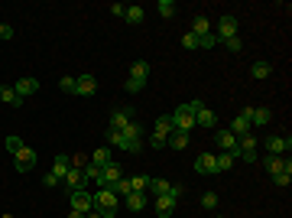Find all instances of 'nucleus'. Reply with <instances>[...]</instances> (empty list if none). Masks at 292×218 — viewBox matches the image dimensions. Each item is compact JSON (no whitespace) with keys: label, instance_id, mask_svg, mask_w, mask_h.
Here are the masks:
<instances>
[{"label":"nucleus","instance_id":"8fccbe9b","mask_svg":"<svg viewBox=\"0 0 292 218\" xmlns=\"http://www.w3.org/2000/svg\"><path fill=\"white\" fill-rule=\"evenodd\" d=\"M111 13L114 16H123V13H127V4H111Z\"/></svg>","mask_w":292,"mask_h":218},{"label":"nucleus","instance_id":"0eeeda50","mask_svg":"<svg viewBox=\"0 0 292 218\" xmlns=\"http://www.w3.org/2000/svg\"><path fill=\"white\" fill-rule=\"evenodd\" d=\"M13 160H16V169H20V173H30L33 166H36V150H30V147H20V150L13 153Z\"/></svg>","mask_w":292,"mask_h":218},{"label":"nucleus","instance_id":"6e6552de","mask_svg":"<svg viewBox=\"0 0 292 218\" xmlns=\"http://www.w3.org/2000/svg\"><path fill=\"white\" fill-rule=\"evenodd\" d=\"M215 143H218V150L221 153H241V147H237V137L231 134V130H218V137H215Z\"/></svg>","mask_w":292,"mask_h":218},{"label":"nucleus","instance_id":"5701e85b","mask_svg":"<svg viewBox=\"0 0 292 218\" xmlns=\"http://www.w3.org/2000/svg\"><path fill=\"white\" fill-rule=\"evenodd\" d=\"M227 130H231V134H234V137H244V134H250V130H253V127H250V120H247L244 114H237V117L231 120V127H227Z\"/></svg>","mask_w":292,"mask_h":218},{"label":"nucleus","instance_id":"37998d69","mask_svg":"<svg viewBox=\"0 0 292 218\" xmlns=\"http://www.w3.org/2000/svg\"><path fill=\"white\" fill-rule=\"evenodd\" d=\"M146 88V82H137V78H127V91L130 94H137V91H143Z\"/></svg>","mask_w":292,"mask_h":218},{"label":"nucleus","instance_id":"c03bdc74","mask_svg":"<svg viewBox=\"0 0 292 218\" xmlns=\"http://www.w3.org/2000/svg\"><path fill=\"white\" fill-rule=\"evenodd\" d=\"M20 147H23V140H20L16 134H10V137H7V150H10V153H16Z\"/></svg>","mask_w":292,"mask_h":218},{"label":"nucleus","instance_id":"dca6fc26","mask_svg":"<svg viewBox=\"0 0 292 218\" xmlns=\"http://www.w3.org/2000/svg\"><path fill=\"white\" fill-rule=\"evenodd\" d=\"M289 147H292V140L289 137H270L267 140V153H273V156H282V153H289Z\"/></svg>","mask_w":292,"mask_h":218},{"label":"nucleus","instance_id":"6ab92c4d","mask_svg":"<svg viewBox=\"0 0 292 218\" xmlns=\"http://www.w3.org/2000/svg\"><path fill=\"white\" fill-rule=\"evenodd\" d=\"M0 101L10 104V108H23V98L13 91V85H0Z\"/></svg>","mask_w":292,"mask_h":218},{"label":"nucleus","instance_id":"c9c22d12","mask_svg":"<svg viewBox=\"0 0 292 218\" xmlns=\"http://www.w3.org/2000/svg\"><path fill=\"white\" fill-rule=\"evenodd\" d=\"M146 186H149V176H134L130 179V189H134V192H146Z\"/></svg>","mask_w":292,"mask_h":218},{"label":"nucleus","instance_id":"72a5a7b5","mask_svg":"<svg viewBox=\"0 0 292 218\" xmlns=\"http://www.w3.org/2000/svg\"><path fill=\"white\" fill-rule=\"evenodd\" d=\"M237 147H241V150H256V134H253V130H250V134L237 137Z\"/></svg>","mask_w":292,"mask_h":218},{"label":"nucleus","instance_id":"f03ea898","mask_svg":"<svg viewBox=\"0 0 292 218\" xmlns=\"http://www.w3.org/2000/svg\"><path fill=\"white\" fill-rule=\"evenodd\" d=\"M169 120H172L175 130H185V134H192V127H195V111H192V104H179V108L169 114Z\"/></svg>","mask_w":292,"mask_h":218},{"label":"nucleus","instance_id":"20e7f679","mask_svg":"<svg viewBox=\"0 0 292 218\" xmlns=\"http://www.w3.org/2000/svg\"><path fill=\"white\" fill-rule=\"evenodd\" d=\"M68 205H72L75 212L88 215V212L94 208V196H91V192H85V189H75V192H68Z\"/></svg>","mask_w":292,"mask_h":218},{"label":"nucleus","instance_id":"a19ab883","mask_svg":"<svg viewBox=\"0 0 292 218\" xmlns=\"http://www.w3.org/2000/svg\"><path fill=\"white\" fill-rule=\"evenodd\" d=\"M111 192H117V196H127V192H134V189H130V179H127V176H123V179L117 182V186H114V189H111Z\"/></svg>","mask_w":292,"mask_h":218},{"label":"nucleus","instance_id":"a878e982","mask_svg":"<svg viewBox=\"0 0 292 218\" xmlns=\"http://www.w3.org/2000/svg\"><path fill=\"white\" fill-rule=\"evenodd\" d=\"M172 120H169V114H166V117H156V130H153V134H159V137H166V143H169V134H172Z\"/></svg>","mask_w":292,"mask_h":218},{"label":"nucleus","instance_id":"864d4df0","mask_svg":"<svg viewBox=\"0 0 292 218\" xmlns=\"http://www.w3.org/2000/svg\"><path fill=\"white\" fill-rule=\"evenodd\" d=\"M101 218H117V212H101Z\"/></svg>","mask_w":292,"mask_h":218},{"label":"nucleus","instance_id":"423d86ee","mask_svg":"<svg viewBox=\"0 0 292 218\" xmlns=\"http://www.w3.org/2000/svg\"><path fill=\"white\" fill-rule=\"evenodd\" d=\"M241 114L250 120V127H263V124H270L273 114H270V108H244Z\"/></svg>","mask_w":292,"mask_h":218},{"label":"nucleus","instance_id":"393cba45","mask_svg":"<svg viewBox=\"0 0 292 218\" xmlns=\"http://www.w3.org/2000/svg\"><path fill=\"white\" fill-rule=\"evenodd\" d=\"M68 169H72V163H68V153H59V156H56V166H52V176H56V179H65Z\"/></svg>","mask_w":292,"mask_h":218},{"label":"nucleus","instance_id":"9b49d317","mask_svg":"<svg viewBox=\"0 0 292 218\" xmlns=\"http://www.w3.org/2000/svg\"><path fill=\"white\" fill-rule=\"evenodd\" d=\"M123 205H127V212H143L149 205V196L146 192H127L123 196Z\"/></svg>","mask_w":292,"mask_h":218},{"label":"nucleus","instance_id":"b1692460","mask_svg":"<svg viewBox=\"0 0 292 218\" xmlns=\"http://www.w3.org/2000/svg\"><path fill=\"white\" fill-rule=\"evenodd\" d=\"M85 176H88V182H97V189H104V166L88 163V166H85Z\"/></svg>","mask_w":292,"mask_h":218},{"label":"nucleus","instance_id":"cd10ccee","mask_svg":"<svg viewBox=\"0 0 292 218\" xmlns=\"http://www.w3.org/2000/svg\"><path fill=\"white\" fill-rule=\"evenodd\" d=\"M192 33H195V36H208V33H211V20H208V16H195V20H192Z\"/></svg>","mask_w":292,"mask_h":218},{"label":"nucleus","instance_id":"49530a36","mask_svg":"<svg viewBox=\"0 0 292 218\" xmlns=\"http://www.w3.org/2000/svg\"><path fill=\"white\" fill-rule=\"evenodd\" d=\"M201 205H205V208H215V205H218V196H215V192H205V196H201Z\"/></svg>","mask_w":292,"mask_h":218},{"label":"nucleus","instance_id":"7ed1b4c3","mask_svg":"<svg viewBox=\"0 0 292 218\" xmlns=\"http://www.w3.org/2000/svg\"><path fill=\"white\" fill-rule=\"evenodd\" d=\"M189 104H192V111H195V127H205V130L218 127V114L208 108L205 101H189Z\"/></svg>","mask_w":292,"mask_h":218},{"label":"nucleus","instance_id":"a18cd8bd","mask_svg":"<svg viewBox=\"0 0 292 218\" xmlns=\"http://www.w3.org/2000/svg\"><path fill=\"white\" fill-rule=\"evenodd\" d=\"M237 160H244V163H256L260 156H256V150H241V153H237Z\"/></svg>","mask_w":292,"mask_h":218},{"label":"nucleus","instance_id":"39448f33","mask_svg":"<svg viewBox=\"0 0 292 218\" xmlns=\"http://www.w3.org/2000/svg\"><path fill=\"white\" fill-rule=\"evenodd\" d=\"M120 205V196L111 192V189H101V192H94V208L97 212H117Z\"/></svg>","mask_w":292,"mask_h":218},{"label":"nucleus","instance_id":"473e14b6","mask_svg":"<svg viewBox=\"0 0 292 218\" xmlns=\"http://www.w3.org/2000/svg\"><path fill=\"white\" fill-rule=\"evenodd\" d=\"M169 186H172V182H166V179H149L146 192H156V196H166V192H169Z\"/></svg>","mask_w":292,"mask_h":218},{"label":"nucleus","instance_id":"f704fd0d","mask_svg":"<svg viewBox=\"0 0 292 218\" xmlns=\"http://www.w3.org/2000/svg\"><path fill=\"white\" fill-rule=\"evenodd\" d=\"M59 88L65 91V94H78V82H75L72 75H65V78H62V82H59Z\"/></svg>","mask_w":292,"mask_h":218},{"label":"nucleus","instance_id":"2f4dec72","mask_svg":"<svg viewBox=\"0 0 292 218\" xmlns=\"http://www.w3.org/2000/svg\"><path fill=\"white\" fill-rule=\"evenodd\" d=\"M159 16H166V20H169V16H175V10H179V4H175V0H159Z\"/></svg>","mask_w":292,"mask_h":218},{"label":"nucleus","instance_id":"4c0bfd02","mask_svg":"<svg viewBox=\"0 0 292 218\" xmlns=\"http://www.w3.org/2000/svg\"><path fill=\"white\" fill-rule=\"evenodd\" d=\"M68 163H72L75 169H85V166H88V163H91V160H88L85 153H75V156H68Z\"/></svg>","mask_w":292,"mask_h":218},{"label":"nucleus","instance_id":"7c9ffc66","mask_svg":"<svg viewBox=\"0 0 292 218\" xmlns=\"http://www.w3.org/2000/svg\"><path fill=\"white\" fill-rule=\"evenodd\" d=\"M250 75L253 78H270L273 75V62H253L250 65Z\"/></svg>","mask_w":292,"mask_h":218},{"label":"nucleus","instance_id":"c85d7f7f","mask_svg":"<svg viewBox=\"0 0 292 218\" xmlns=\"http://www.w3.org/2000/svg\"><path fill=\"white\" fill-rule=\"evenodd\" d=\"M91 163H97V166H108V163H111V147H108V143L97 147V150L91 153Z\"/></svg>","mask_w":292,"mask_h":218},{"label":"nucleus","instance_id":"c756f323","mask_svg":"<svg viewBox=\"0 0 292 218\" xmlns=\"http://www.w3.org/2000/svg\"><path fill=\"white\" fill-rule=\"evenodd\" d=\"M234 160H237L234 153H215V163H218V173H224V169H234Z\"/></svg>","mask_w":292,"mask_h":218},{"label":"nucleus","instance_id":"f3484780","mask_svg":"<svg viewBox=\"0 0 292 218\" xmlns=\"http://www.w3.org/2000/svg\"><path fill=\"white\" fill-rule=\"evenodd\" d=\"M175 199L172 196H156V215L159 218H172V212H175Z\"/></svg>","mask_w":292,"mask_h":218},{"label":"nucleus","instance_id":"4be33fe9","mask_svg":"<svg viewBox=\"0 0 292 218\" xmlns=\"http://www.w3.org/2000/svg\"><path fill=\"white\" fill-rule=\"evenodd\" d=\"M189 143H192V137L185 134V130H172V134H169V143H166V147H172V150H185Z\"/></svg>","mask_w":292,"mask_h":218},{"label":"nucleus","instance_id":"412c9836","mask_svg":"<svg viewBox=\"0 0 292 218\" xmlns=\"http://www.w3.org/2000/svg\"><path fill=\"white\" fill-rule=\"evenodd\" d=\"M130 114H134V111H127V108H117V111L111 114V130H123V127L130 124Z\"/></svg>","mask_w":292,"mask_h":218},{"label":"nucleus","instance_id":"bb28decb","mask_svg":"<svg viewBox=\"0 0 292 218\" xmlns=\"http://www.w3.org/2000/svg\"><path fill=\"white\" fill-rule=\"evenodd\" d=\"M130 78H137V82H146V78H149V62H143V59H140V62H134V65H130Z\"/></svg>","mask_w":292,"mask_h":218},{"label":"nucleus","instance_id":"2eb2a0df","mask_svg":"<svg viewBox=\"0 0 292 218\" xmlns=\"http://www.w3.org/2000/svg\"><path fill=\"white\" fill-rule=\"evenodd\" d=\"M13 91H16V94H20V98L26 101V98H33V94L39 91V82H36V78H20V82L13 85Z\"/></svg>","mask_w":292,"mask_h":218},{"label":"nucleus","instance_id":"f257e3e1","mask_svg":"<svg viewBox=\"0 0 292 218\" xmlns=\"http://www.w3.org/2000/svg\"><path fill=\"white\" fill-rule=\"evenodd\" d=\"M143 127L137 124V120H130L123 130H111L108 127V134H104V140H108L111 147H120V150H130V153H140V147H143Z\"/></svg>","mask_w":292,"mask_h":218},{"label":"nucleus","instance_id":"e433bc0d","mask_svg":"<svg viewBox=\"0 0 292 218\" xmlns=\"http://www.w3.org/2000/svg\"><path fill=\"white\" fill-rule=\"evenodd\" d=\"M273 182H276V186H282V189H289V182H292V169L276 173V176H273Z\"/></svg>","mask_w":292,"mask_h":218},{"label":"nucleus","instance_id":"de8ad7c7","mask_svg":"<svg viewBox=\"0 0 292 218\" xmlns=\"http://www.w3.org/2000/svg\"><path fill=\"white\" fill-rule=\"evenodd\" d=\"M149 147H153V150H163V147H166V137L153 134V137H149Z\"/></svg>","mask_w":292,"mask_h":218},{"label":"nucleus","instance_id":"58836bf2","mask_svg":"<svg viewBox=\"0 0 292 218\" xmlns=\"http://www.w3.org/2000/svg\"><path fill=\"white\" fill-rule=\"evenodd\" d=\"M182 49H198V36H195L192 30H189V33L182 36Z\"/></svg>","mask_w":292,"mask_h":218},{"label":"nucleus","instance_id":"aec40b11","mask_svg":"<svg viewBox=\"0 0 292 218\" xmlns=\"http://www.w3.org/2000/svg\"><path fill=\"white\" fill-rule=\"evenodd\" d=\"M123 20H127L130 26H140V23L146 20V10H143L140 4H130V7H127V13H123Z\"/></svg>","mask_w":292,"mask_h":218},{"label":"nucleus","instance_id":"f8f14e48","mask_svg":"<svg viewBox=\"0 0 292 218\" xmlns=\"http://www.w3.org/2000/svg\"><path fill=\"white\" fill-rule=\"evenodd\" d=\"M195 169L201 173V176H211V173H218V163H215V153H198V160H195Z\"/></svg>","mask_w":292,"mask_h":218},{"label":"nucleus","instance_id":"603ef678","mask_svg":"<svg viewBox=\"0 0 292 218\" xmlns=\"http://www.w3.org/2000/svg\"><path fill=\"white\" fill-rule=\"evenodd\" d=\"M68 218H85L82 212H75V208H72V212H68Z\"/></svg>","mask_w":292,"mask_h":218},{"label":"nucleus","instance_id":"9d476101","mask_svg":"<svg viewBox=\"0 0 292 218\" xmlns=\"http://www.w3.org/2000/svg\"><path fill=\"white\" fill-rule=\"evenodd\" d=\"M231 36H237V20H234L231 13H224L218 20V42L221 39H231Z\"/></svg>","mask_w":292,"mask_h":218},{"label":"nucleus","instance_id":"5fc2aeb1","mask_svg":"<svg viewBox=\"0 0 292 218\" xmlns=\"http://www.w3.org/2000/svg\"><path fill=\"white\" fill-rule=\"evenodd\" d=\"M0 26H4V23H0Z\"/></svg>","mask_w":292,"mask_h":218},{"label":"nucleus","instance_id":"a211bd4d","mask_svg":"<svg viewBox=\"0 0 292 218\" xmlns=\"http://www.w3.org/2000/svg\"><path fill=\"white\" fill-rule=\"evenodd\" d=\"M75 82H78V94H82V98H91L97 91V78L94 75H78Z\"/></svg>","mask_w":292,"mask_h":218},{"label":"nucleus","instance_id":"1a4fd4ad","mask_svg":"<svg viewBox=\"0 0 292 218\" xmlns=\"http://www.w3.org/2000/svg\"><path fill=\"white\" fill-rule=\"evenodd\" d=\"M62 186H65L68 189V192H75V189H85L88 186V176H85V169H68L65 173V179H62Z\"/></svg>","mask_w":292,"mask_h":218},{"label":"nucleus","instance_id":"79ce46f5","mask_svg":"<svg viewBox=\"0 0 292 218\" xmlns=\"http://www.w3.org/2000/svg\"><path fill=\"white\" fill-rule=\"evenodd\" d=\"M221 42H224V46L231 49V52H241V49H244V42H241V36H231V39H221Z\"/></svg>","mask_w":292,"mask_h":218},{"label":"nucleus","instance_id":"ea45409f","mask_svg":"<svg viewBox=\"0 0 292 218\" xmlns=\"http://www.w3.org/2000/svg\"><path fill=\"white\" fill-rule=\"evenodd\" d=\"M211 46H218V36H215V33H208V36H198V49H211Z\"/></svg>","mask_w":292,"mask_h":218},{"label":"nucleus","instance_id":"ddd939ff","mask_svg":"<svg viewBox=\"0 0 292 218\" xmlns=\"http://www.w3.org/2000/svg\"><path fill=\"white\" fill-rule=\"evenodd\" d=\"M263 166H267L270 176H276V173H282V169H292V163H289V160H282V156L267 153V156H263Z\"/></svg>","mask_w":292,"mask_h":218},{"label":"nucleus","instance_id":"3c124183","mask_svg":"<svg viewBox=\"0 0 292 218\" xmlns=\"http://www.w3.org/2000/svg\"><path fill=\"white\" fill-rule=\"evenodd\" d=\"M42 182H46V186H49V189H56V186H62V179H56V176H52V173H49V176H46V179H42Z\"/></svg>","mask_w":292,"mask_h":218},{"label":"nucleus","instance_id":"09e8293b","mask_svg":"<svg viewBox=\"0 0 292 218\" xmlns=\"http://www.w3.org/2000/svg\"><path fill=\"white\" fill-rule=\"evenodd\" d=\"M13 36H16V33H13V26H7V23L0 26V39H13Z\"/></svg>","mask_w":292,"mask_h":218},{"label":"nucleus","instance_id":"4468645a","mask_svg":"<svg viewBox=\"0 0 292 218\" xmlns=\"http://www.w3.org/2000/svg\"><path fill=\"white\" fill-rule=\"evenodd\" d=\"M123 179V169H120V163H108V166H104V189H114L117 186V182Z\"/></svg>","mask_w":292,"mask_h":218}]
</instances>
